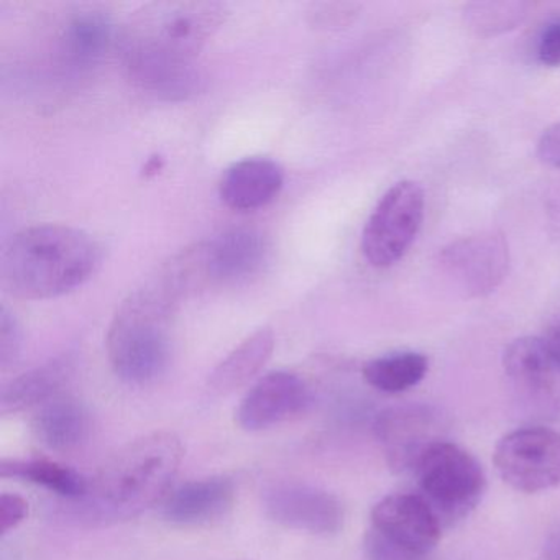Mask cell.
Masks as SVG:
<instances>
[{
	"label": "cell",
	"mask_w": 560,
	"mask_h": 560,
	"mask_svg": "<svg viewBox=\"0 0 560 560\" xmlns=\"http://www.w3.org/2000/svg\"><path fill=\"white\" fill-rule=\"evenodd\" d=\"M536 57L544 67H560V19L550 22L540 32L536 44Z\"/></svg>",
	"instance_id": "obj_26"
},
{
	"label": "cell",
	"mask_w": 560,
	"mask_h": 560,
	"mask_svg": "<svg viewBox=\"0 0 560 560\" xmlns=\"http://www.w3.org/2000/svg\"><path fill=\"white\" fill-rule=\"evenodd\" d=\"M28 516V501L21 494L2 493L0 497V534L5 536Z\"/></svg>",
	"instance_id": "obj_27"
},
{
	"label": "cell",
	"mask_w": 560,
	"mask_h": 560,
	"mask_svg": "<svg viewBox=\"0 0 560 560\" xmlns=\"http://www.w3.org/2000/svg\"><path fill=\"white\" fill-rule=\"evenodd\" d=\"M175 300L159 284L130 294L107 330V355L114 372L130 385L159 378L172 359V323Z\"/></svg>",
	"instance_id": "obj_4"
},
{
	"label": "cell",
	"mask_w": 560,
	"mask_h": 560,
	"mask_svg": "<svg viewBox=\"0 0 560 560\" xmlns=\"http://www.w3.org/2000/svg\"><path fill=\"white\" fill-rule=\"evenodd\" d=\"M275 350L273 330L258 329L235 347L209 376V389L215 395L228 396L250 383L261 372Z\"/></svg>",
	"instance_id": "obj_20"
},
{
	"label": "cell",
	"mask_w": 560,
	"mask_h": 560,
	"mask_svg": "<svg viewBox=\"0 0 560 560\" xmlns=\"http://www.w3.org/2000/svg\"><path fill=\"white\" fill-rule=\"evenodd\" d=\"M103 261L100 244L77 228L32 225L2 255V283L19 300H54L91 280Z\"/></svg>",
	"instance_id": "obj_3"
},
{
	"label": "cell",
	"mask_w": 560,
	"mask_h": 560,
	"mask_svg": "<svg viewBox=\"0 0 560 560\" xmlns=\"http://www.w3.org/2000/svg\"><path fill=\"white\" fill-rule=\"evenodd\" d=\"M355 14L357 5L346 4V2H320V4L311 5L307 11V22L314 28L332 31L350 24Z\"/></svg>",
	"instance_id": "obj_24"
},
{
	"label": "cell",
	"mask_w": 560,
	"mask_h": 560,
	"mask_svg": "<svg viewBox=\"0 0 560 560\" xmlns=\"http://www.w3.org/2000/svg\"><path fill=\"white\" fill-rule=\"evenodd\" d=\"M510 264V245L500 231L457 238L439 254L442 275L465 298H485L497 291L506 280Z\"/></svg>",
	"instance_id": "obj_9"
},
{
	"label": "cell",
	"mask_w": 560,
	"mask_h": 560,
	"mask_svg": "<svg viewBox=\"0 0 560 560\" xmlns=\"http://www.w3.org/2000/svg\"><path fill=\"white\" fill-rule=\"evenodd\" d=\"M22 349V329L18 317L8 310L0 307V365L8 369L18 359Z\"/></svg>",
	"instance_id": "obj_25"
},
{
	"label": "cell",
	"mask_w": 560,
	"mask_h": 560,
	"mask_svg": "<svg viewBox=\"0 0 560 560\" xmlns=\"http://www.w3.org/2000/svg\"><path fill=\"white\" fill-rule=\"evenodd\" d=\"M284 185L283 168L273 160L247 159L235 163L222 176L219 195L234 211H255L270 205Z\"/></svg>",
	"instance_id": "obj_16"
},
{
	"label": "cell",
	"mask_w": 560,
	"mask_h": 560,
	"mask_svg": "<svg viewBox=\"0 0 560 560\" xmlns=\"http://www.w3.org/2000/svg\"><path fill=\"white\" fill-rule=\"evenodd\" d=\"M537 156L546 165L560 168V122L544 130L537 143Z\"/></svg>",
	"instance_id": "obj_29"
},
{
	"label": "cell",
	"mask_w": 560,
	"mask_h": 560,
	"mask_svg": "<svg viewBox=\"0 0 560 560\" xmlns=\"http://www.w3.org/2000/svg\"><path fill=\"white\" fill-rule=\"evenodd\" d=\"M365 553L369 560H425L415 553L406 552L393 544L386 542L372 529L366 530Z\"/></svg>",
	"instance_id": "obj_28"
},
{
	"label": "cell",
	"mask_w": 560,
	"mask_h": 560,
	"mask_svg": "<svg viewBox=\"0 0 560 560\" xmlns=\"http://www.w3.org/2000/svg\"><path fill=\"white\" fill-rule=\"evenodd\" d=\"M206 281L235 284L260 273L268 260V241L252 228L229 229L212 241L199 244Z\"/></svg>",
	"instance_id": "obj_13"
},
{
	"label": "cell",
	"mask_w": 560,
	"mask_h": 560,
	"mask_svg": "<svg viewBox=\"0 0 560 560\" xmlns=\"http://www.w3.org/2000/svg\"><path fill=\"white\" fill-rule=\"evenodd\" d=\"M370 529L386 542L428 559L444 527L421 494L395 493L375 504Z\"/></svg>",
	"instance_id": "obj_12"
},
{
	"label": "cell",
	"mask_w": 560,
	"mask_h": 560,
	"mask_svg": "<svg viewBox=\"0 0 560 560\" xmlns=\"http://www.w3.org/2000/svg\"><path fill=\"white\" fill-rule=\"evenodd\" d=\"M441 412L422 405L396 406L376 418L375 434L395 474H415L425 454L444 442Z\"/></svg>",
	"instance_id": "obj_10"
},
{
	"label": "cell",
	"mask_w": 560,
	"mask_h": 560,
	"mask_svg": "<svg viewBox=\"0 0 560 560\" xmlns=\"http://www.w3.org/2000/svg\"><path fill=\"white\" fill-rule=\"evenodd\" d=\"M504 483L523 493H540L560 485V432L529 425L508 432L493 454Z\"/></svg>",
	"instance_id": "obj_8"
},
{
	"label": "cell",
	"mask_w": 560,
	"mask_h": 560,
	"mask_svg": "<svg viewBox=\"0 0 560 560\" xmlns=\"http://www.w3.org/2000/svg\"><path fill=\"white\" fill-rule=\"evenodd\" d=\"M425 198L415 182L396 183L380 199L362 234L365 260L375 268L398 264L415 244L424 221Z\"/></svg>",
	"instance_id": "obj_7"
},
{
	"label": "cell",
	"mask_w": 560,
	"mask_h": 560,
	"mask_svg": "<svg viewBox=\"0 0 560 560\" xmlns=\"http://www.w3.org/2000/svg\"><path fill=\"white\" fill-rule=\"evenodd\" d=\"M93 429L90 409L80 399L57 396L40 406L32 421L35 438L54 452H70L90 439Z\"/></svg>",
	"instance_id": "obj_18"
},
{
	"label": "cell",
	"mask_w": 560,
	"mask_h": 560,
	"mask_svg": "<svg viewBox=\"0 0 560 560\" xmlns=\"http://www.w3.org/2000/svg\"><path fill=\"white\" fill-rule=\"evenodd\" d=\"M547 559L560 560V529L552 534L547 544Z\"/></svg>",
	"instance_id": "obj_31"
},
{
	"label": "cell",
	"mask_w": 560,
	"mask_h": 560,
	"mask_svg": "<svg viewBox=\"0 0 560 560\" xmlns=\"http://www.w3.org/2000/svg\"><path fill=\"white\" fill-rule=\"evenodd\" d=\"M219 2H156L140 9L119 37L130 80L166 101H185L202 90L195 58L224 24Z\"/></svg>",
	"instance_id": "obj_1"
},
{
	"label": "cell",
	"mask_w": 560,
	"mask_h": 560,
	"mask_svg": "<svg viewBox=\"0 0 560 560\" xmlns=\"http://www.w3.org/2000/svg\"><path fill=\"white\" fill-rule=\"evenodd\" d=\"M542 339L549 346V349L556 353L557 359L560 360V313L550 320Z\"/></svg>",
	"instance_id": "obj_30"
},
{
	"label": "cell",
	"mask_w": 560,
	"mask_h": 560,
	"mask_svg": "<svg viewBox=\"0 0 560 560\" xmlns=\"http://www.w3.org/2000/svg\"><path fill=\"white\" fill-rule=\"evenodd\" d=\"M428 357L419 352H396L370 360L363 366V378L372 388L386 395L408 392L424 380Z\"/></svg>",
	"instance_id": "obj_22"
},
{
	"label": "cell",
	"mask_w": 560,
	"mask_h": 560,
	"mask_svg": "<svg viewBox=\"0 0 560 560\" xmlns=\"http://www.w3.org/2000/svg\"><path fill=\"white\" fill-rule=\"evenodd\" d=\"M529 8L526 2H477L465 8V21L480 35L501 34L520 25Z\"/></svg>",
	"instance_id": "obj_23"
},
{
	"label": "cell",
	"mask_w": 560,
	"mask_h": 560,
	"mask_svg": "<svg viewBox=\"0 0 560 560\" xmlns=\"http://www.w3.org/2000/svg\"><path fill=\"white\" fill-rule=\"evenodd\" d=\"M0 478L31 481L68 500H81L90 488L83 475L50 458H2Z\"/></svg>",
	"instance_id": "obj_21"
},
{
	"label": "cell",
	"mask_w": 560,
	"mask_h": 560,
	"mask_svg": "<svg viewBox=\"0 0 560 560\" xmlns=\"http://www.w3.org/2000/svg\"><path fill=\"white\" fill-rule=\"evenodd\" d=\"M261 500L267 516L288 529L332 536L346 521V510L336 494L300 481L271 485Z\"/></svg>",
	"instance_id": "obj_11"
},
{
	"label": "cell",
	"mask_w": 560,
	"mask_h": 560,
	"mask_svg": "<svg viewBox=\"0 0 560 560\" xmlns=\"http://www.w3.org/2000/svg\"><path fill=\"white\" fill-rule=\"evenodd\" d=\"M60 54L70 67L86 70L100 65L116 40L113 19L103 11L86 9L68 19L61 28Z\"/></svg>",
	"instance_id": "obj_17"
},
{
	"label": "cell",
	"mask_w": 560,
	"mask_h": 560,
	"mask_svg": "<svg viewBox=\"0 0 560 560\" xmlns=\"http://www.w3.org/2000/svg\"><path fill=\"white\" fill-rule=\"evenodd\" d=\"M503 369L520 412L533 421H560V360L542 337L513 340Z\"/></svg>",
	"instance_id": "obj_6"
},
{
	"label": "cell",
	"mask_w": 560,
	"mask_h": 560,
	"mask_svg": "<svg viewBox=\"0 0 560 560\" xmlns=\"http://www.w3.org/2000/svg\"><path fill=\"white\" fill-rule=\"evenodd\" d=\"M418 493L424 498L442 527L471 513L487 490L480 462L454 442H439L415 470Z\"/></svg>",
	"instance_id": "obj_5"
},
{
	"label": "cell",
	"mask_w": 560,
	"mask_h": 560,
	"mask_svg": "<svg viewBox=\"0 0 560 560\" xmlns=\"http://www.w3.org/2000/svg\"><path fill=\"white\" fill-rule=\"evenodd\" d=\"M73 375L70 359H55L12 380L0 398V412L4 416L19 415L35 406L47 405L60 396L63 386Z\"/></svg>",
	"instance_id": "obj_19"
},
{
	"label": "cell",
	"mask_w": 560,
	"mask_h": 560,
	"mask_svg": "<svg viewBox=\"0 0 560 560\" xmlns=\"http://www.w3.org/2000/svg\"><path fill=\"white\" fill-rule=\"evenodd\" d=\"M235 500L232 478H201L186 481L170 491L163 500L162 514L175 526H202L225 516Z\"/></svg>",
	"instance_id": "obj_15"
},
{
	"label": "cell",
	"mask_w": 560,
	"mask_h": 560,
	"mask_svg": "<svg viewBox=\"0 0 560 560\" xmlns=\"http://www.w3.org/2000/svg\"><path fill=\"white\" fill-rule=\"evenodd\" d=\"M185 448L178 435L152 432L130 441L90 481L81 506L91 521H129L165 500Z\"/></svg>",
	"instance_id": "obj_2"
},
{
	"label": "cell",
	"mask_w": 560,
	"mask_h": 560,
	"mask_svg": "<svg viewBox=\"0 0 560 560\" xmlns=\"http://www.w3.org/2000/svg\"><path fill=\"white\" fill-rule=\"evenodd\" d=\"M310 401V388L300 376L273 372L264 376L242 399L237 422L244 431H264L306 411Z\"/></svg>",
	"instance_id": "obj_14"
}]
</instances>
